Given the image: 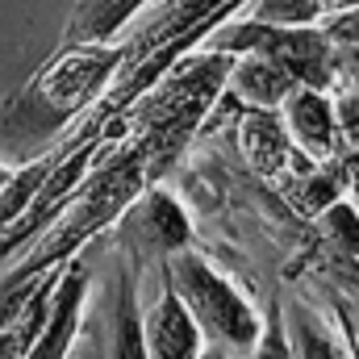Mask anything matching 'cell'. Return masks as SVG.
<instances>
[{"instance_id": "4", "label": "cell", "mask_w": 359, "mask_h": 359, "mask_svg": "<svg viewBox=\"0 0 359 359\" xmlns=\"http://www.w3.org/2000/svg\"><path fill=\"white\" fill-rule=\"evenodd\" d=\"M288 121H292V134H297L309 151H318V155L330 151V130H334V121H330V104H326L322 96L301 92V96L292 100Z\"/></svg>"}, {"instance_id": "9", "label": "cell", "mask_w": 359, "mask_h": 359, "mask_svg": "<svg viewBox=\"0 0 359 359\" xmlns=\"http://www.w3.org/2000/svg\"><path fill=\"white\" fill-rule=\"evenodd\" d=\"M330 230H334L351 251H359V222L351 217V209H330Z\"/></svg>"}, {"instance_id": "10", "label": "cell", "mask_w": 359, "mask_h": 359, "mask_svg": "<svg viewBox=\"0 0 359 359\" xmlns=\"http://www.w3.org/2000/svg\"><path fill=\"white\" fill-rule=\"evenodd\" d=\"M347 63H351V72L359 76V50H351V55H347Z\"/></svg>"}, {"instance_id": "1", "label": "cell", "mask_w": 359, "mask_h": 359, "mask_svg": "<svg viewBox=\"0 0 359 359\" xmlns=\"http://www.w3.org/2000/svg\"><path fill=\"white\" fill-rule=\"evenodd\" d=\"M176 280H180L184 309L196 313L209 330H217L222 339H234V343H251L255 339V318L243 309V301L217 276H209L196 259H180Z\"/></svg>"}, {"instance_id": "11", "label": "cell", "mask_w": 359, "mask_h": 359, "mask_svg": "<svg viewBox=\"0 0 359 359\" xmlns=\"http://www.w3.org/2000/svg\"><path fill=\"white\" fill-rule=\"evenodd\" d=\"M0 184H4V176H0Z\"/></svg>"}, {"instance_id": "3", "label": "cell", "mask_w": 359, "mask_h": 359, "mask_svg": "<svg viewBox=\"0 0 359 359\" xmlns=\"http://www.w3.org/2000/svg\"><path fill=\"white\" fill-rule=\"evenodd\" d=\"M151 359H196V326L180 297H163L147 322Z\"/></svg>"}, {"instance_id": "5", "label": "cell", "mask_w": 359, "mask_h": 359, "mask_svg": "<svg viewBox=\"0 0 359 359\" xmlns=\"http://www.w3.org/2000/svg\"><path fill=\"white\" fill-rule=\"evenodd\" d=\"M243 147L259 172H276L284 163V134H280L276 117H268V113H251L243 121Z\"/></svg>"}, {"instance_id": "7", "label": "cell", "mask_w": 359, "mask_h": 359, "mask_svg": "<svg viewBox=\"0 0 359 359\" xmlns=\"http://www.w3.org/2000/svg\"><path fill=\"white\" fill-rule=\"evenodd\" d=\"M292 359H339V355H334V347H330L322 334H313L309 326H301V330H297V347H292Z\"/></svg>"}, {"instance_id": "8", "label": "cell", "mask_w": 359, "mask_h": 359, "mask_svg": "<svg viewBox=\"0 0 359 359\" xmlns=\"http://www.w3.org/2000/svg\"><path fill=\"white\" fill-rule=\"evenodd\" d=\"M134 4H138V0H100V8H96V17H92V29H109V25H117Z\"/></svg>"}, {"instance_id": "2", "label": "cell", "mask_w": 359, "mask_h": 359, "mask_svg": "<svg viewBox=\"0 0 359 359\" xmlns=\"http://www.w3.org/2000/svg\"><path fill=\"white\" fill-rule=\"evenodd\" d=\"M109 67H113V55H72V59H63L55 72H46V76L38 80V88L29 92V96H42L46 130H50L55 121H63L67 109H76V104L100 84V76H104Z\"/></svg>"}, {"instance_id": "6", "label": "cell", "mask_w": 359, "mask_h": 359, "mask_svg": "<svg viewBox=\"0 0 359 359\" xmlns=\"http://www.w3.org/2000/svg\"><path fill=\"white\" fill-rule=\"evenodd\" d=\"M238 88L247 92L251 100L268 104V100H276V96L284 92V67H268V63H247V67L238 72Z\"/></svg>"}, {"instance_id": "12", "label": "cell", "mask_w": 359, "mask_h": 359, "mask_svg": "<svg viewBox=\"0 0 359 359\" xmlns=\"http://www.w3.org/2000/svg\"><path fill=\"white\" fill-rule=\"evenodd\" d=\"M0 292H4V288H0Z\"/></svg>"}]
</instances>
